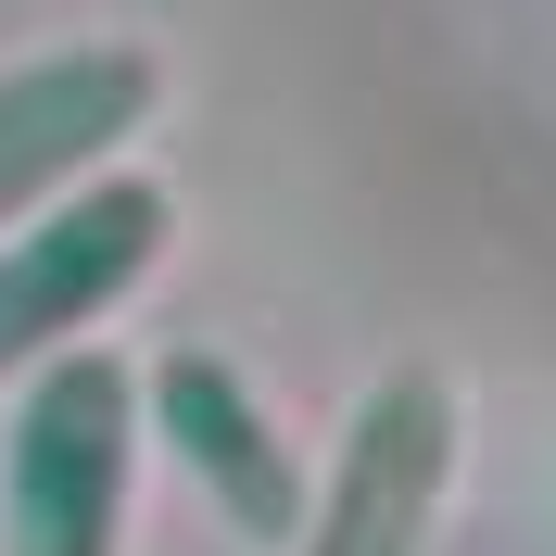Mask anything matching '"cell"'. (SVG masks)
I'll return each mask as SVG.
<instances>
[{
  "label": "cell",
  "instance_id": "1",
  "mask_svg": "<svg viewBox=\"0 0 556 556\" xmlns=\"http://www.w3.org/2000/svg\"><path fill=\"white\" fill-rule=\"evenodd\" d=\"M127 468H139L127 354L76 342L26 367L13 430H0V556H127Z\"/></svg>",
  "mask_w": 556,
  "mask_h": 556
},
{
  "label": "cell",
  "instance_id": "2",
  "mask_svg": "<svg viewBox=\"0 0 556 556\" xmlns=\"http://www.w3.org/2000/svg\"><path fill=\"white\" fill-rule=\"evenodd\" d=\"M177 241V203L165 177H76V190H51V203L0 241V380H26V367H51V354L89 342V316H114L139 291V278L165 266Z\"/></svg>",
  "mask_w": 556,
  "mask_h": 556
},
{
  "label": "cell",
  "instance_id": "3",
  "mask_svg": "<svg viewBox=\"0 0 556 556\" xmlns=\"http://www.w3.org/2000/svg\"><path fill=\"white\" fill-rule=\"evenodd\" d=\"M165 102V64L139 38H64V51H26L0 64V241L26 228L51 190L102 177Z\"/></svg>",
  "mask_w": 556,
  "mask_h": 556
},
{
  "label": "cell",
  "instance_id": "4",
  "mask_svg": "<svg viewBox=\"0 0 556 556\" xmlns=\"http://www.w3.org/2000/svg\"><path fill=\"white\" fill-rule=\"evenodd\" d=\"M139 417L165 430V455L203 481V506L241 544H304V519H316V481H304V455L278 443V417H266V392L228 367V354H203V342H177L152 380H139Z\"/></svg>",
  "mask_w": 556,
  "mask_h": 556
},
{
  "label": "cell",
  "instance_id": "5",
  "mask_svg": "<svg viewBox=\"0 0 556 556\" xmlns=\"http://www.w3.org/2000/svg\"><path fill=\"white\" fill-rule=\"evenodd\" d=\"M455 481V405L430 367H392L342 430V468L316 493V519L291 556H430V519H443Z\"/></svg>",
  "mask_w": 556,
  "mask_h": 556
}]
</instances>
